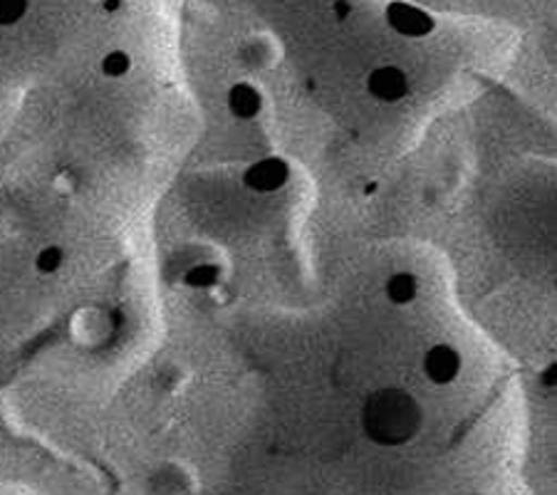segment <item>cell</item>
I'll list each match as a JSON object with an SVG mask.
<instances>
[{
  "mask_svg": "<svg viewBox=\"0 0 557 495\" xmlns=\"http://www.w3.org/2000/svg\"><path fill=\"white\" fill-rule=\"evenodd\" d=\"M221 283V268L215 263H199L191 265L184 275V285L191 290H211Z\"/></svg>",
  "mask_w": 557,
  "mask_h": 495,
  "instance_id": "obj_8",
  "label": "cell"
},
{
  "mask_svg": "<svg viewBox=\"0 0 557 495\" xmlns=\"http://www.w3.org/2000/svg\"><path fill=\"white\" fill-rule=\"evenodd\" d=\"M332 13H335L337 23H345L347 17L352 15V5H349V0H335V5H332Z\"/></svg>",
  "mask_w": 557,
  "mask_h": 495,
  "instance_id": "obj_12",
  "label": "cell"
},
{
  "mask_svg": "<svg viewBox=\"0 0 557 495\" xmlns=\"http://www.w3.org/2000/svg\"><path fill=\"white\" fill-rule=\"evenodd\" d=\"M100 70H102V75L104 77H110V79H122V77H127L129 75V70H132V58H129V52H124V50H112V52H107V55L102 58V62H100Z\"/></svg>",
  "mask_w": 557,
  "mask_h": 495,
  "instance_id": "obj_10",
  "label": "cell"
},
{
  "mask_svg": "<svg viewBox=\"0 0 557 495\" xmlns=\"http://www.w3.org/2000/svg\"><path fill=\"white\" fill-rule=\"evenodd\" d=\"M122 8V0H102V11L104 13H116Z\"/></svg>",
  "mask_w": 557,
  "mask_h": 495,
  "instance_id": "obj_13",
  "label": "cell"
},
{
  "mask_svg": "<svg viewBox=\"0 0 557 495\" xmlns=\"http://www.w3.org/2000/svg\"><path fill=\"white\" fill-rule=\"evenodd\" d=\"M62 265H65V248L62 246H45L33 258V268L40 277L58 275Z\"/></svg>",
  "mask_w": 557,
  "mask_h": 495,
  "instance_id": "obj_9",
  "label": "cell"
},
{
  "mask_svg": "<svg viewBox=\"0 0 557 495\" xmlns=\"http://www.w3.org/2000/svg\"><path fill=\"white\" fill-rule=\"evenodd\" d=\"M367 92L382 104H399L411 92L407 72L397 65H382L367 75Z\"/></svg>",
  "mask_w": 557,
  "mask_h": 495,
  "instance_id": "obj_5",
  "label": "cell"
},
{
  "mask_svg": "<svg viewBox=\"0 0 557 495\" xmlns=\"http://www.w3.org/2000/svg\"><path fill=\"white\" fill-rule=\"evenodd\" d=\"M290 182V164L283 157H263L244 171V186L253 194H275Z\"/></svg>",
  "mask_w": 557,
  "mask_h": 495,
  "instance_id": "obj_3",
  "label": "cell"
},
{
  "mask_svg": "<svg viewBox=\"0 0 557 495\" xmlns=\"http://www.w3.org/2000/svg\"><path fill=\"white\" fill-rule=\"evenodd\" d=\"M421 369H424V376L434 386H448L463 372V355L456 347L438 342V345L426 349L424 359H421Z\"/></svg>",
  "mask_w": 557,
  "mask_h": 495,
  "instance_id": "obj_4",
  "label": "cell"
},
{
  "mask_svg": "<svg viewBox=\"0 0 557 495\" xmlns=\"http://www.w3.org/2000/svg\"><path fill=\"white\" fill-rule=\"evenodd\" d=\"M384 21L389 28L407 40H424L436 30L434 15L426 13L409 0H392L384 11Z\"/></svg>",
  "mask_w": 557,
  "mask_h": 495,
  "instance_id": "obj_2",
  "label": "cell"
},
{
  "mask_svg": "<svg viewBox=\"0 0 557 495\" xmlns=\"http://www.w3.org/2000/svg\"><path fill=\"white\" fill-rule=\"evenodd\" d=\"M28 13V0H0V28H11Z\"/></svg>",
  "mask_w": 557,
  "mask_h": 495,
  "instance_id": "obj_11",
  "label": "cell"
},
{
  "mask_svg": "<svg viewBox=\"0 0 557 495\" xmlns=\"http://www.w3.org/2000/svg\"><path fill=\"white\" fill-rule=\"evenodd\" d=\"M226 107L238 122H250L263 112V92L250 83H236L228 87Z\"/></svg>",
  "mask_w": 557,
  "mask_h": 495,
  "instance_id": "obj_6",
  "label": "cell"
},
{
  "mask_svg": "<svg viewBox=\"0 0 557 495\" xmlns=\"http://www.w3.org/2000/svg\"><path fill=\"white\" fill-rule=\"evenodd\" d=\"M424 426V409L409 392L384 386L367 396L362 407V429L376 446L397 448L414 441Z\"/></svg>",
  "mask_w": 557,
  "mask_h": 495,
  "instance_id": "obj_1",
  "label": "cell"
},
{
  "mask_svg": "<svg viewBox=\"0 0 557 495\" xmlns=\"http://www.w3.org/2000/svg\"><path fill=\"white\" fill-rule=\"evenodd\" d=\"M384 295L394 308H407L419 297V277L409 270H399V273L389 275V281L384 285Z\"/></svg>",
  "mask_w": 557,
  "mask_h": 495,
  "instance_id": "obj_7",
  "label": "cell"
}]
</instances>
